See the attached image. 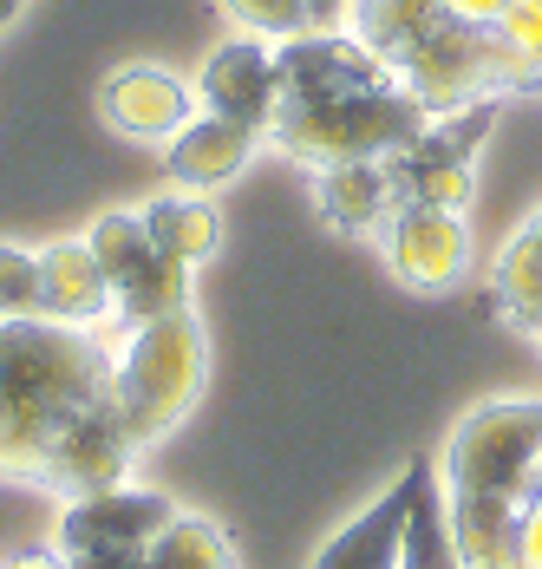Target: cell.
<instances>
[{
    "label": "cell",
    "instance_id": "6da1fadb",
    "mask_svg": "<svg viewBox=\"0 0 542 569\" xmlns=\"http://www.w3.org/2000/svg\"><path fill=\"white\" fill-rule=\"evenodd\" d=\"M118 353L92 328H59L47 315L0 321V478L40 485L53 446L111 399Z\"/></svg>",
    "mask_w": 542,
    "mask_h": 569
},
{
    "label": "cell",
    "instance_id": "7a4b0ae2",
    "mask_svg": "<svg viewBox=\"0 0 542 569\" xmlns=\"http://www.w3.org/2000/svg\"><path fill=\"white\" fill-rule=\"evenodd\" d=\"M438 478L464 569H516V517L542 491V399H490L464 412Z\"/></svg>",
    "mask_w": 542,
    "mask_h": 569
},
{
    "label": "cell",
    "instance_id": "3957f363",
    "mask_svg": "<svg viewBox=\"0 0 542 569\" xmlns=\"http://www.w3.org/2000/svg\"><path fill=\"white\" fill-rule=\"evenodd\" d=\"M347 20L432 118L496 92H536V79L496 47V33L458 27L438 0H353Z\"/></svg>",
    "mask_w": 542,
    "mask_h": 569
},
{
    "label": "cell",
    "instance_id": "277c9868",
    "mask_svg": "<svg viewBox=\"0 0 542 569\" xmlns=\"http://www.w3.org/2000/svg\"><path fill=\"white\" fill-rule=\"evenodd\" d=\"M432 112L392 79V86H353V92H327V99H281L274 112V144L301 164H360V158H399Z\"/></svg>",
    "mask_w": 542,
    "mask_h": 569
},
{
    "label": "cell",
    "instance_id": "5b68a950",
    "mask_svg": "<svg viewBox=\"0 0 542 569\" xmlns=\"http://www.w3.org/2000/svg\"><path fill=\"white\" fill-rule=\"evenodd\" d=\"M203 373H210V341H203V328H197L190 308L131 328L124 360L111 367V399H118V419H124V432H131L138 452L158 446L163 432L197 406Z\"/></svg>",
    "mask_w": 542,
    "mask_h": 569
},
{
    "label": "cell",
    "instance_id": "8992f818",
    "mask_svg": "<svg viewBox=\"0 0 542 569\" xmlns=\"http://www.w3.org/2000/svg\"><path fill=\"white\" fill-rule=\"evenodd\" d=\"M490 124H496V99L438 112L399 158H385L392 197H399V203H432V210L464 217L471 197H478V144H484Z\"/></svg>",
    "mask_w": 542,
    "mask_h": 569
},
{
    "label": "cell",
    "instance_id": "52a82bcc",
    "mask_svg": "<svg viewBox=\"0 0 542 569\" xmlns=\"http://www.w3.org/2000/svg\"><path fill=\"white\" fill-rule=\"evenodd\" d=\"M86 242H92V256H99V269H106L111 295H118V315H124L131 328L190 308V269L170 262V256H158V242H151L144 217H131V210H106L99 223L86 229Z\"/></svg>",
    "mask_w": 542,
    "mask_h": 569
},
{
    "label": "cell",
    "instance_id": "ba28073f",
    "mask_svg": "<svg viewBox=\"0 0 542 569\" xmlns=\"http://www.w3.org/2000/svg\"><path fill=\"white\" fill-rule=\"evenodd\" d=\"M385 262L392 276L419 295H444L471 276V229L451 210H432V203H399L385 217Z\"/></svg>",
    "mask_w": 542,
    "mask_h": 569
},
{
    "label": "cell",
    "instance_id": "9c48e42d",
    "mask_svg": "<svg viewBox=\"0 0 542 569\" xmlns=\"http://www.w3.org/2000/svg\"><path fill=\"white\" fill-rule=\"evenodd\" d=\"M99 112H106V124L111 131H124V138L170 144L190 118L203 112V99H197V79H177L170 66L138 59V66L106 72V86H99Z\"/></svg>",
    "mask_w": 542,
    "mask_h": 569
},
{
    "label": "cell",
    "instance_id": "30bf717a",
    "mask_svg": "<svg viewBox=\"0 0 542 569\" xmlns=\"http://www.w3.org/2000/svg\"><path fill=\"white\" fill-rule=\"evenodd\" d=\"M131 458H138V446H131V432H124V419H118V399H106V406H92V412L53 446L47 471H40V491H53L66 505H72V498H99L111 485H124Z\"/></svg>",
    "mask_w": 542,
    "mask_h": 569
},
{
    "label": "cell",
    "instance_id": "8fae6325",
    "mask_svg": "<svg viewBox=\"0 0 542 569\" xmlns=\"http://www.w3.org/2000/svg\"><path fill=\"white\" fill-rule=\"evenodd\" d=\"M197 99L203 112H222L249 131H269L274 112H281V59H274V40H229L203 59L197 72Z\"/></svg>",
    "mask_w": 542,
    "mask_h": 569
},
{
    "label": "cell",
    "instance_id": "7c38bea8",
    "mask_svg": "<svg viewBox=\"0 0 542 569\" xmlns=\"http://www.w3.org/2000/svg\"><path fill=\"white\" fill-rule=\"evenodd\" d=\"M170 505L158 491H131V485H111L99 498H72L59 517V557H99V550H144L170 523Z\"/></svg>",
    "mask_w": 542,
    "mask_h": 569
},
{
    "label": "cell",
    "instance_id": "4fadbf2b",
    "mask_svg": "<svg viewBox=\"0 0 542 569\" xmlns=\"http://www.w3.org/2000/svg\"><path fill=\"white\" fill-rule=\"evenodd\" d=\"M405 517H412V471H399L353 523H340L308 569H405Z\"/></svg>",
    "mask_w": 542,
    "mask_h": 569
},
{
    "label": "cell",
    "instance_id": "5bb4252c",
    "mask_svg": "<svg viewBox=\"0 0 542 569\" xmlns=\"http://www.w3.org/2000/svg\"><path fill=\"white\" fill-rule=\"evenodd\" d=\"M40 315L59 321V328H99L106 315H118V295H111L86 236L40 249Z\"/></svg>",
    "mask_w": 542,
    "mask_h": 569
},
{
    "label": "cell",
    "instance_id": "9a60e30c",
    "mask_svg": "<svg viewBox=\"0 0 542 569\" xmlns=\"http://www.w3.org/2000/svg\"><path fill=\"white\" fill-rule=\"evenodd\" d=\"M255 144H262V131H249V124H235V118H222V112H197L170 138V183L217 190V183H229L255 158Z\"/></svg>",
    "mask_w": 542,
    "mask_h": 569
},
{
    "label": "cell",
    "instance_id": "2e32d148",
    "mask_svg": "<svg viewBox=\"0 0 542 569\" xmlns=\"http://www.w3.org/2000/svg\"><path fill=\"white\" fill-rule=\"evenodd\" d=\"M392 210H399V197H392V171H385V158L327 164V171H321V217L333 229L367 236V229H380Z\"/></svg>",
    "mask_w": 542,
    "mask_h": 569
},
{
    "label": "cell",
    "instance_id": "e0dca14e",
    "mask_svg": "<svg viewBox=\"0 0 542 569\" xmlns=\"http://www.w3.org/2000/svg\"><path fill=\"white\" fill-rule=\"evenodd\" d=\"M412 517H405V569H464L458 537H451V511H444V478L438 458H412Z\"/></svg>",
    "mask_w": 542,
    "mask_h": 569
},
{
    "label": "cell",
    "instance_id": "ac0fdd59",
    "mask_svg": "<svg viewBox=\"0 0 542 569\" xmlns=\"http://www.w3.org/2000/svg\"><path fill=\"white\" fill-rule=\"evenodd\" d=\"M490 295H496L503 321H516V328L536 335V321H542V210L503 242L496 276H490Z\"/></svg>",
    "mask_w": 542,
    "mask_h": 569
},
{
    "label": "cell",
    "instance_id": "d6986e66",
    "mask_svg": "<svg viewBox=\"0 0 542 569\" xmlns=\"http://www.w3.org/2000/svg\"><path fill=\"white\" fill-rule=\"evenodd\" d=\"M144 229H151V242H158V256L170 262H183V269H197V262H210L222 242V217L210 197H158L151 210H144Z\"/></svg>",
    "mask_w": 542,
    "mask_h": 569
},
{
    "label": "cell",
    "instance_id": "ffe728a7",
    "mask_svg": "<svg viewBox=\"0 0 542 569\" xmlns=\"http://www.w3.org/2000/svg\"><path fill=\"white\" fill-rule=\"evenodd\" d=\"M144 569H235V543L210 517H170L144 543Z\"/></svg>",
    "mask_w": 542,
    "mask_h": 569
},
{
    "label": "cell",
    "instance_id": "44dd1931",
    "mask_svg": "<svg viewBox=\"0 0 542 569\" xmlns=\"http://www.w3.org/2000/svg\"><path fill=\"white\" fill-rule=\"evenodd\" d=\"M40 315V256L20 242H0V321Z\"/></svg>",
    "mask_w": 542,
    "mask_h": 569
},
{
    "label": "cell",
    "instance_id": "7402d4cb",
    "mask_svg": "<svg viewBox=\"0 0 542 569\" xmlns=\"http://www.w3.org/2000/svg\"><path fill=\"white\" fill-rule=\"evenodd\" d=\"M490 33H496V47L542 86V0H510Z\"/></svg>",
    "mask_w": 542,
    "mask_h": 569
},
{
    "label": "cell",
    "instance_id": "603a6c76",
    "mask_svg": "<svg viewBox=\"0 0 542 569\" xmlns=\"http://www.w3.org/2000/svg\"><path fill=\"white\" fill-rule=\"evenodd\" d=\"M229 7V20H242L249 33H262V40H294V33H314L308 27V0H222Z\"/></svg>",
    "mask_w": 542,
    "mask_h": 569
},
{
    "label": "cell",
    "instance_id": "cb8c5ba5",
    "mask_svg": "<svg viewBox=\"0 0 542 569\" xmlns=\"http://www.w3.org/2000/svg\"><path fill=\"white\" fill-rule=\"evenodd\" d=\"M516 569H542V491L516 517Z\"/></svg>",
    "mask_w": 542,
    "mask_h": 569
},
{
    "label": "cell",
    "instance_id": "d4e9b609",
    "mask_svg": "<svg viewBox=\"0 0 542 569\" xmlns=\"http://www.w3.org/2000/svg\"><path fill=\"white\" fill-rule=\"evenodd\" d=\"M438 7H444L458 27H478V33H490V27H496V13H503L510 0H438Z\"/></svg>",
    "mask_w": 542,
    "mask_h": 569
},
{
    "label": "cell",
    "instance_id": "484cf974",
    "mask_svg": "<svg viewBox=\"0 0 542 569\" xmlns=\"http://www.w3.org/2000/svg\"><path fill=\"white\" fill-rule=\"evenodd\" d=\"M347 13H353V0H308V27L314 33H340Z\"/></svg>",
    "mask_w": 542,
    "mask_h": 569
},
{
    "label": "cell",
    "instance_id": "4316f807",
    "mask_svg": "<svg viewBox=\"0 0 542 569\" xmlns=\"http://www.w3.org/2000/svg\"><path fill=\"white\" fill-rule=\"evenodd\" d=\"M72 569H144V550H99V557H66Z\"/></svg>",
    "mask_w": 542,
    "mask_h": 569
},
{
    "label": "cell",
    "instance_id": "83f0119b",
    "mask_svg": "<svg viewBox=\"0 0 542 569\" xmlns=\"http://www.w3.org/2000/svg\"><path fill=\"white\" fill-rule=\"evenodd\" d=\"M0 569H72L59 550H20V557H7Z\"/></svg>",
    "mask_w": 542,
    "mask_h": 569
},
{
    "label": "cell",
    "instance_id": "f1b7e54d",
    "mask_svg": "<svg viewBox=\"0 0 542 569\" xmlns=\"http://www.w3.org/2000/svg\"><path fill=\"white\" fill-rule=\"evenodd\" d=\"M20 7H27V0H0V27H7V20H13Z\"/></svg>",
    "mask_w": 542,
    "mask_h": 569
},
{
    "label": "cell",
    "instance_id": "f546056e",
    "mask_svg": "<svg viewBox=\"0 0 542 569\" xmlns=\"http://www.w3.org/2000/svg\"><path fill=\"white\" fill-rule=\"evenodd\" d=\"M536 341H542V321H536Z\"/></svg>",
    "mask_w": 542,
    "mask_h": 569
}]
</instances>
